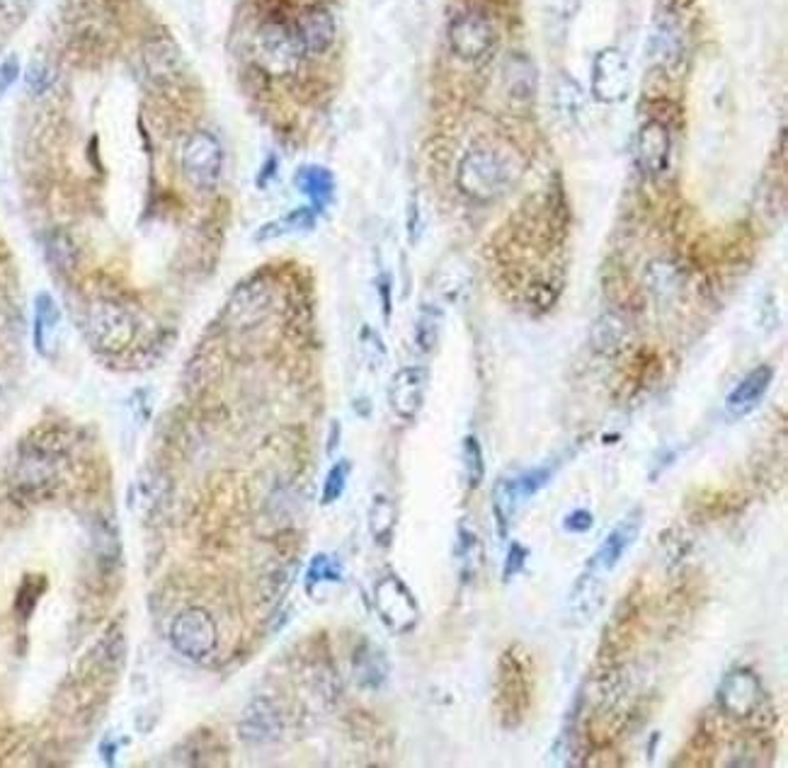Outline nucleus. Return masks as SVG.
<instances>
[{"label": "nucleus", "mask_w": 788, "mask_h": 768, "mask_svg": "<svg viewBox=\"0 0 788 768\" xmlns=\"http://www.w3.org/2000/svg\"><path fill=\"white\" fill-rule=\"evenodd\" d=\"M510 183V163L500 149L490 143H473L461 155L456 167V185L468 199L493 201Z\"/></svg>", "instance_id": "f257e3e1"}, {"label": "nucleus", "mask_w": 788, "mask_h": 768, "mask_svg": "<svg viewBox=\"0 0 788 768\" xmlns=\"http://www.w3.org/2000/svg\"><path fill=\"white\" fill-rule=\"evenodd\" d=\"M449 49L456 59L466 63H483L498 49V32H495L493 20L476 8L461 10L449 22L447 30Z\"/></svg>", "instance_id": "f03ea898"}, {"label": "nucleus", "mask_w": 788, "mask_h": 768, "mask_svg": "<svg viewBox=\"0 0 788 768\" xmlns=\"http://www.w3.org/2000/svg\"><path fill=\"white\" fill-rule=\"evenodd\" d=\"M255 56L257 63H260L267 73L289 75L299 69V63L306 54H303L294 25H289V22L279 18H269L265 25L257 30Z\"/></svg>", "instance_id": "7ed1b4c3"}, {"label": "nucleus", "mask_w": 788, "mask_h": 768, "mask_svg": "<svg viewBox=\"0 0 788 768\" xmlns=\"http://www.w3.org/2000/svg\"><path fill=\"white\" fill-rule=\"evenodd\" d=\"M137 318L117 301H97L88 313V337L105 354L127 352L137 340Z\"/></svg>", "instance_id": "20e7f679"}, {"label": "nucleus", "mask_w": 788, "mask_h": 768, "mask_svg": "<svg viewBox=\"0 0 788 768\" xmlns=\"http://www.w3.org/2000/svg\"><path fill=\"white\" fill-rule=\"evenodd\" d=\"M179 167L189 185L209 191L219 185L223 173V146L211 131H193L179 149Z\"/></svg>", "instance_id": "39448f33"}, {"label": "nucleus", "mask_w": 788, "mask_h": 768, "mask_svg": "<svg viewBox=\"0 0 788 768\" xmlns=\"http://www.w3.org/2000/svg\"><path fill=\"white\" fill-rule=\"evenodd\" d=\"M529 696H532V664L526 654L517 658L512 648L500 658L498 674V703L505 725L514 728L517 722H522L529 708Z\"/></svg>", "instance_id": "423d86ee"}, {"label": "nucleus", "mask_w": 788, "mask_h": 768, "mask_svg": "<svg viewBox=\"0 0 788 768\" xmlns=\"http://www.w3.org/2000/svg\"><path fill=\"white\" fill-rule=\"evenodd\" d=\"M171 642L173 648L183 654L187 660H207L209 654L217 650L219 642V632H217V624L209 612L199 606L185 608L179 612L171 626Z\"/></svg>", "instance_id": "0eeeda50"}, {"label": "nucleus", "mask_w": 788, "mask_h": 768, "mask_svg": "<svg viewBox=\"0 0 788 768\" xmlns=\"http://www.w3.org/2000/svg\"><path fill=\"white\" fill-rule=\"evenodd\" d=\"M374 602L381 620H384L386 628H391L393 632H408L418 624L420 608L415 604V596L410 594L408 586L398 578H393V574L379 580L374 590Z\"/></svg>", "instance_id": "6e6552de"}, {"label": "nucleus", "mask_w": 788, "mask_h": 768, "mask_svg": "<svg viewBox=\"0 0 788 768\" xmlns=\"http://www.w3.org/2000/svg\"><path fill=\"white\" fill-rule=\"evenodd\" d=\"M630 90V66L626 56L610 47L594 56L592 63V93L600 103H622Z\"/></svg>", "instance_id": "1a4fd4ad"}, {"label": "nucleus", "mask_w": 788, "mask_h": 768, "mask_svg": "<svg viewBox=\"0 0 788 768\" xmlns=\"http://www.w3.org/2000/svg\"><path fill=\"white\" fill-rule=\"evenodd\" d=\"M427 383H430V376L422 366H403L393 374L389 383V403L401 420L418 417L425 405Z\"/></svg>", "instance_id": "9d476101"}, {"label": "nucleus", "mask_w": 788, "mask_h": 768, "mask_svg": "<svg viewBox=\"0 0 788 768\" xmlns=\"http://www.w3.org/2000/svg\"><path fill=\"white\" fill-rule=\"evenodd\" d=\"M672 153V133L670 127L662 121L648 119L640 124L638 141H636V161L638 167L648 177H658L668 171Z\"/></svg>", "instance_id": "9b49d317"}, {"label": "nucleus", "mask_w": 788, "mask_h": 768, "mask_svg": "<svg viewBox=\"0 0 788 768\" xmlns=\"http://www.w3.org/2000/svg\"><path fill=\"white\" fill-rule=\"evenodd\" d=\"M294 30L299 35L303 54H311V56L328 54L333 49L335 37H337L333 10L323 3H315L303 10L297 20Z\"/></svg>", "instance_id": "f8f14e48"}, {"label": "nucleus", "mask_w": 788, "mask_h": 768, "mask_svg": "<svg viewBox=\"0 0 788 768\" xmlns=\"http://www.w3.org/2000/svg\"><path fill=\"white\" fill-rule=\"evenodd\" d=\"M718 703L728 715L748 720L752 713H757L762 703V688L757 676L748 670H738L726 676V682L718 688Z\"/></svg>", "instance_id": "ddd939ff"}, {"label": "nucleus", "mask_w": 788, "mask_h": 768, "mask_svg": "<svg viewBox=\"0 0 788 768\" xmlns=\"http://www.w3.org/2000/svg\"><path fill=\"white\" fill-rule=\"evenodd\" d=\"M269 301H273V293H269L267 281L251 279L233 293L227 306V321L233 327H251L260 323L269 309Z\"/></svg>", "instance_id": "4468645a"}, {"label": "nucleus", "mask_w": 788, "mask_h": 768, "mask_svg": "<svg viewBox=\"0 0 788 768\" xmlns=\"http://www.w3.org/2000/svg\"><path fill=\"white\" fill-rule=\"evenodd\" d=\"M640 522H644V514H640L638 510L626 514L622 522L612 528V534L606 536L600 550L594 552L592 570H600V572L614 570L616 562L626 556V550L636 544V538L640 534Z\"/></svg>", "instance_id": "2eb2a0df"}, {"label": "nucleus", "mask_w": 788, "mask_h": 768, "mask_svg": "<svg viewBox=\"0 0 788 768\" xmlns=\"http://www.w3.org/2000/svg\"><path fill=\"white\" fill-rule=\"evenodd\" d=\"M239 730L245 742L263 744V742L277 740L281 734V718H279L273 700L255 698L253 703L243 710Z\"/></svg>", "instance_id": "dca6fc26"}, {"label": "nucleus", "mask_w": 788, "mask_h": 768, "mask_svg": "<svg viewBox=\"0 0 788 768\" xmlns=\"http://www.w3.org/2000/svg\"><path fill=\"white\" fill-rule=\"evenodd\" d=\"M772 381H774V369L772 366L764 364V366L752 369L750 374L733 388V393L728 395V400H726L728 415L730 417L750 415L754 408H757V403L764 398V393L769 391Z\"/></svg>", "instance_id": "f3484780"}, {"label": "nucleus", "mask_w": 788, "mask_h": 768, "mask_svg": "<svg viewBox=\"0 0 788 768\" xmlns=\"http://www.w3.org/2000/svg\"><path fill=\"white\" fill-rule=\"evenodd\" d=\"M61 340V309L51 293L42 291L35 299V347L42 357H51Z\"/></svg>", "instance_id": "a211bd4d"}, {"label": "nucleus", "mask_w": 788, "mask_h": 768, "mask_svg": "<svg viewBox=\"0 0 788 768\" xmlns=\"http://www.w3.org/2000/svg\"><path fill=\"white\" fill-rule=\"evenodd\" d=\"M604 604V586L600 582V578L592 572H584L582 578L572 586V592L568 596V614L570 618L576 620L578 626L590 624V620L596 616Z\"/></svg>", "instance_id": "6ab92c4d"}, {"label": "nucleus", "mask_w": 788, "mask_h": 768, "mask_svg": "<svg viewBox=\"0 0 788 768\" xmlns=\"http://www.w3.org/2000/svg\"><path fill=\"white\" fill-rule=\"evenodd\" d=\"M502 81L514 103H529L536 95V66L524 54H510L508 63H505Z\"/></svg>", "instance_id": "aec40b11"}, {"label": "nucleus", "mask_w": 788, "mask_h": 768, "mask_svg": "<svg viewBox=\"0 0 788 768\" xmlns=\"http://www.w3.org/2000/svg\"><path fill=\"white\" fill-rule=\"evenodd\" d=\"M297 187L311 199L315 209H325L335 197V177L323 165H303L297 173Z\"/></svg>", "instance_id": "412c9836"}, {"label": "nucleus", "mask_w": 788, "mask_h": 768, "mask_svg": "<svg viewBox=\"0 0 788 768\" xmlns=\"http://www.w3.org/2000/svg\"><path fill=\"white\" fill-rule=\"evenodd\" d=\"M650 56L656 59L658 66H665V69H670V66H677L680 56H682V39H680L677 25L670 22V18L662 20L660 25L652 30Z\"/></svg>", "instance_id": "4be33fe9"}, {"label": "nucleus", "mask_w": 788, "mask_h": 768, "mask_svg": "<svg viewBox=\"0 0 788 768\" xmlns=\"http://www.w3.org/2000/svg\"><path fill=\"white\" fill-rule=\"evenodd\" d=\"M393 524H396V507H393V502L384 494L374 497V504H371L369 510V528L379 546H389Z\"/></svg>", "instance_id": "5701e85b"}, {"label": "nucleus", "mask_w": 788, "mask_h": 768, "mask_svg": "<svg viewBox=\"0 0 788 768\" xmlns=\"http://www.w3.org/2000/svg\"><path fill=\"white\" fill-rule=\"evenodd\" d=\"M313 221H315V211L313 209H297L287 213V217H281L273 223H267L260 229V233H257V238L260 241H267V238H279V235H287V233H299V231H306V229H313Z\"/></svg>", "instance_id": "b1692460"}, {"label": "nucleus", "mask_w": 788, "mask_h": 768, "mask_svg": "<svg viewBox=\"0 0 788 768\" xmlns=\"http://www.w3.org/2000/svg\"><path fill=\"white\" fill-rule=\"evenodd\" d=\"M355 670H357L359 682H362L364 686H379V684H384V679H386V660H384V654H381L376 648L364 645L362 650L357 652Z\"/></svg>", "instance_id": "393cba45"}, {"label": "nucleus", "mask_w": 788, "mask_h": 768, "mask_svg": "<svg viewBox=\"0 0 788 768\" xmlns=\"http://www.w3.org/2000/svg\"><path fill=\"white\" fill-rule=\"evenodd\" d=\"M439 333H442V313L434 306H422L418 323H415V345H418L420 352H432L439 342Z\"/></svg>", "instance_id": "a878e982"}, {"label": "nucleus", "mask_w": 788, "mask_h": 768, "mask_svg": "<svg viewBox=\"0 0 788 768\" xmlns=\"http://www.w3.org/2000/svg\"><path fill=\"white\" fill-rule=\"evenodd\" d=\"M517 502H520V497H517L514 480L512 478H500L498 485H495V494H493V510H495V516H498L500 534L508 531L510 519H512V514L517 510Z\"/></svg>", "instance_id": "bb28decb"}, {"label": "nucleus", "mask_w": 788, "mask_h": 768, "mask_svg": "<svg viewBox=\"0 0 788 768\" xmlns=\"http://www.w3.org/2000/svg\"><path fill=\"white\" fill-rule=\"evenodd\" d=\"M464 463H466V478L471 488H478L486 476V458H483V449L476 437L464 439Z\"/></svg>", "instance_id": "cd10ccee"}, {"label": "nucleus", "mask_w": 788, "mask_h": 768, "mask_svg": "<svg viewBox=\"0 0 788 768\" xmlns=\"http://www.w3.org/2000/svg\"><path fill=\"white\" fill-rule=\"evenodd\" d=\"M347 478H350V463H347V461L335 463V466L328 473V478H325V482H323L321 502L323 504H333V502L340 500L343 492H345Z\"/></svg>", "instance_id": "c85d7f7f"}, {"label": "nucleus", "mask_w": 788, "mask_h": 768, "mask_svg": "<svg viewBox=\"0 0 788 768\" xmlns=\"http://www.w3.org/2000/svg\"><path fill=\"white\" fill-rule=\"evenodd\" d=\"M343 572H340V565H337L331 556H315L311 568H309V592L313 590L315 584L321 582H340Z\"/></svg>", "instance_id": "c756f323"}, {"label": "nucleus", "mask_w": 788, "mask_h": 768, "mask_svg": "<svg viewBox=\"0 0 788 768\" xmlns=\"http://www.w3.org/2000/svg\"><path fill=\"white\" fill-rule=\"evenodd\" d=\"M551 476H554V468H536V470H526L524 476H520L514 480V490H517V497L522 500H529V497L536 494L538 490L544 488V485L551 480Z\"/></svg>", "instance_id": "7c9ffc66"}, {"label": "nucleus", "mask_w": 788, "mask_h": 768, "mask_svg": "<svg viewBox=\"0 0 788 768\" xmlns=\"http://www.w3.org/2000/svg\"><path fill=\"white\" fill-rule=\"evenodd\" d=\"M51 83H54V71L49 69L47 63L37 61V63L30 66V71H27V88H30V93H35V95L47 93V90L51 88Z\"/></svg>", "instance_id": "2f4dec72"}, {"label": "nucleus", "mask_w": 788, "mask_h": 768, "mask_svg": "<svg viewBox=\"0 0 788 768\" xmlns=\"http://www.w3.org/2000/svg\"><path fill=\"white\" fill-rule=\"evenodd\" d=\"M20 59L15 54L5 56L3 61H0V97H3L10 88H13L18 83L20 78Z\"/></svg>", "instance_id": "473e14b6"}, {"label": "nucleus", "mask_w": 788, "mask_h": 768, "mask_svg": "<svg viewBox=\"0 0 788 768\" xmlns=\"http://www.w3.org/2000/svg\"><path fill=\"white\" fill-rule=\"evenodd\" d=\"M524 562H526V550L520 544H512L510 552H508V562H505L502 580L510 582L512 578H517V574L524 570Z\"/></svg>", "instance_id": "72a5a7b5"}, {"label": "nucleus", "mask_w": 788, "mask_h": 768, "mask_svg": "<svg viewBox=\"0 0 788 768\" xmlns=\"http://www.w3.org/2000/svg\"><path fill=\"white\" fill-rule=\"evenodd\" d=\"M594 524V519L588 510H576L572 514L566 516V526L568 531H572V534H584V531H590Z\"/></svg>", "instance_id": "f704fd0d"}, {"label": "nucleus", "mask_w": 788, "mask_h": 768, "mask_svg": "<svg viewBox=\"0 0 788 768\" xmlns=\"http://www.w3.org/2000/svg\"><path fill=\"white\" fill-rule=\"evenodd\" d=\"M692 3L694 0H660V8L665 18H677V15L686 13V10L692 8Z\"/></svg>", "instance_id": "c9c22d12"}, {"label": "nucleus", "mask_w": 788, "mask_h": 768, "mask_svg": "<svg viewBox=\"0 0 788 768\" xmlns=\"http://www.w3.org/2000/svg\"><path fill=\"white\" fill-rule=\"evenodd\" d=\"M32 0H0V13L3 15H22L30 8Z\"/></svg>", "instance_id": "e433bc0d"}, {"label": "nucleus", "mask_w": 788, "mask_h": 768, "mask_svg": "<svg viewBox=\"0 0 788 768\" xmlns=\"http://www.w3.org/2000/svg\"><path fill=\"white\" fill-rule=\"evenodd\" d=\"M379 293H381V303H384V318H391V279L384 275L379 279Z\"/></svg>", "instance_id": "4c0bfd02"}, {"label": "nucleus", "mask_w": 788, "mask_h": 768, "mask_svg": "<svg viewBox=\"0 0 788 768\" xmlns=\"http://www.w3.org/2000/svg\"><path fill=\"white\" fill-rule=\"evenodd\" d=\"M548 5L556 10L558 15H572L580 5V0H548Z\"/></svg>", "instance_id": "58836bf2"}]
</instances>
